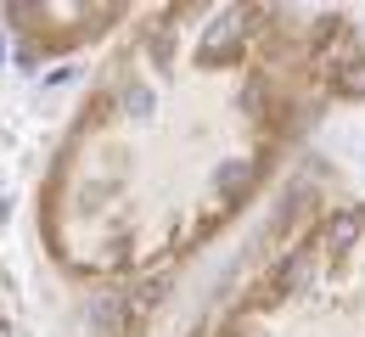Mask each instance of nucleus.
Returning <instances> with one entry per match:
<instances>
[{
    "label": "nucleus",
    "mask_w": 365,
    "mask_h": 337,
    "mask_svg": "<svg viewBox=\"0 0 365 337\" xmlns=\"http://www.w3.org/2000/svg\"><path fill=\"white\" fill-rule=\"evenodd\" d=\"M365 101V23L331 6H135L40 180V247L91 287L197 259L326 113Z\"/></svg>",
    "instance_id": "obj_1"
},
{
    "label": "nucleus",
    "mask_w": 365,
    "mask_h": 337,
    "mask_svg": "<svg viewBox=\"0 0 365 337\" xmlns=\"http://www.w3.org/2000/svg\"><path fill=\"white\" fill-rule=\"evenodd\" d=\"M0 337H11V321H6V304H0Z\"/></svg>",
    "instance_id": "obj_3"
},
{
    "label": "nucleus",
    "mask_w": 365,
    "mask_h": 337,
    "mask_svg": "<svg viewBox=\"0 0 365 337\" xmlns=\"http://www.w3.org/2000/svg\"><path fill=\"white\" fill-rule=\"evenodd\" d=\"M191 337H365V202L304 214Z\"/></svg>",
    "instance_id": "obj_2"
}]
</instances>
